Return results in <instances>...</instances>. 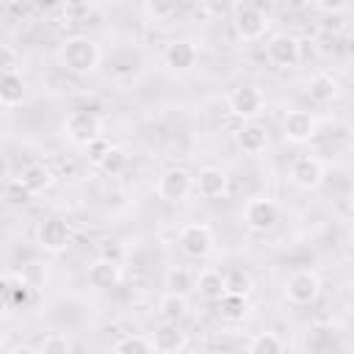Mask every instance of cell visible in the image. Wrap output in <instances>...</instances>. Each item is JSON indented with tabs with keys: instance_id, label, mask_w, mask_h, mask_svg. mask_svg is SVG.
Segmentation results:
<instances>
[{
	"instance_id": "obj_13",
	"label": "cell",
	"mask_w": 354,
	"mask_h": 354,
	"mask_svg": "<svg viewBox=\"0 0 354 354\" xmlns=\"http://www.w3.org/2000/svg\"><path fill=\"white\" fill-rule=\"evenodd\" d=\"M194 191L202 199H221L230 191V177L221 166H202L194 177Z\"/></svg>"
},
{
	"instance_id": "obj_22",
	"label": "cell",
	"mask_w": 354,
	"mask_h": 354,
	"mask_svg": "<svg viewBox=\"0 0 354 354\" xmlns=\"http://www.w3.org/2000/svg\"><path fill=\"white\" fill-rule=\"evenodd\" d=\"M94 163L105 171V174H122L124 169H127V163H130V155L122 149V147H113V144H105V149L94 158Z\"/></svg>"
},
{
	"instance_id": "obj_28",
	"label": "cell",
	"mask_w": 354,
	"mask_h": 354,
	"mask_svg": "<svg viewBox=\"0 0 354 354\" xmlns=\"http://www.w3.org/2000/svg\"><path fill=\"white\" fill-rule=\"evenodd\" d=\"M0 288L6 290V299H8L11 307H25L33 299V288L25 279H11V282H3Z\"/></svg>"
},
{
	"instance_id": "obj_26",
	"label": "cell",
	"mask_w": 354,
	"mask_h": 354,
	"mask_svg": "<svg viewBox=\"0 0 354 354\" xmlns=\"http://www.w3.org/2000/svg\"><path fill=\"white\" fill-rule=\"evenodd\" d=\"M194 285H196V274L191 271V268H183V266H174V268H169L166 271V288L169 290H174V293H191L194 290Z\"/></svg>"
},
{
	"instance_id": "obj_8",
	"label": "cell",
	"mask_w": 354,
	"mask_h": 354,
	"mask_svg": "<svg viewBox=\"0 0 354 354\" xmlns=\"http://www.w3.org/2000/svg\"><path fill=\"white\" fill-rule=\"evenodd\" d=\"M232 28H235L238 39H243V41H257V39H263L266 30H268V17H266L257 6L243 3V6H238L235 14H232Z\"/></svg>"
},
{
	"instance_id": "obj_3",
	"label": "cell",
	"mask_w": 354,
	"mask_h": 354,
	"mask_svg": "<svg viewBox=\"0 0 354 354\" xmlns=\"http://www.w3.org/2000/svg\"><path fill=\"white\" fill-rule=\"evenodd\" d=\"M177 243H180V252L191 260H205L210 257V252L216 249V238H213V230L205 224V221H191V224H183L180 232H177Z\"/></svg>"
},
{
	"instance_id": "obj_20",
	"label": "cell",
	"mask_w": 354,
	"mask_h": 354,
	"mask_svg": "<svg viewBox=\"0 0 354 354\" xmlns=\"http://www.w3.org/2000/svg\"><path fill=\"white\" fill-rule=\"evenodd\" d=\"M53 180H55V171H53L47 163H30V166L22 171V177H19V183L25 185L28 194H39V191L50 188Z\"/></svg>"
},
{
	"instance_id": "obj_23",
	"label": "cell",
	"mask_w": 354,
	"mask_h": 354,
	"mask_svg": "<svg viewBox=\"0 0 354 354\" xmlns=\"http://www.w3.org/2000/svg\"><path fill=\"white\" fill-rule=\"evenodd\" d=\"M194 290H199V296L207 299V301H218V296L224 293V274L216 271V268H205V271H199V274H196V285H194Z\"/></svg>"
},
{
	"instance_id": "obj_34",
	"label": "cell",
	"mask_w": 354,
	"mask_h": 354,
	"mask_svg": "<svg viewBox=\"0 0 354 354\" xmlns=\"http://www.w3.org/2000/svg\"><path fill=\"white\" fill-rule=\"evenodd\" d=\"M14 69H17V50L0 41V72H14Z\"/></svg>"
},
{
	"instance_id": "obj_39",
	"label": "cell",
	"mask_w": 354,
	"mask_h": 354,
	"mask_svg": "<svg viewBox=\"0 0 354 354\" xmlns=\"http://www.w3.org/2000/svg\"><path fill=\"white\" fill-rule=\"evenodd\" d=\"M274 3H282V0H274Z\"/></svg>"
},
{
	"instance_id": "obj_27",
	"label": "cell",
	"mask_w": 354,
	"mask_h": 354,
	"mask_svg": "<svg viewBox=\"0 0 354 354\" xmlns=\"http://www.w3.org/2000/svg\"><path fill=\"white\" fill-rule=\"evenodd\" d=\"M116 354H147V351H155L152 348V340L147 337V335H124V337H119L113 346H111Z\"/></svg>"
},
{
	"instance_id": "obj_10",
	"label": "cell",
	"mask_w": 354,
	"mask_h": 354,
	"mask_svg": "<svg viewBox=\"0 0 354 354\" xmlns=\"http://www.w3.org/2000/svg\"><path fill=\"white\" fill-rule=\"evenodd\" d=\"M266 58L279 69H293L301 61V44L293 33H277L266 44Z\"/></svg>"
},
{
	"instance_id": "obj_30",
	"label": "cell",
	"mask_w": 354,
	"mask_h": 354,
	"mask_svg": "<svg viewBox=\"0 0 354 354\" xmlns=\"http://www.w3.org/2000/svg\"><path fill=\"white\" fill-rule=\"evenodd\" d=\"M238 6H241L238 0H202V11L210 19H227L235 14Z\"/></svg>"
},
{
	"instance_id": "obj_35",
	"label": "cell",
	"mask_w": 354,
	"mask_h": 354,
	"mask_svg": "<svg viewBox=\"0 0 354 354\" xmlns=\"http://www.w3.org/2000/svg\"><path fill=\"white\" fill-rule=\"evenodd\" d=\"M30 3H33L39 11H44V14H47V11H55V8L64 6V0H30Z\"/></svg>"
},
{
	"instance_id": "obj_15",
	"label": "cell",
	"mask_w": 354,
	"mask_h": 354,
	"mask_svg": "<svg viewBox=\"0 0 354 354\" xmlns=\"http://www.w3.org/2000/svg\"><path fill=\"white\" fill-rule=\"evenodd\" d=\"M86 279H88V285L97 288V290H111V288H116V285L122 282V266H119L116 260H111V257H97V260L88 266Z\"/></svg>"
},
{
	"instance_id": "obj_17",
	"label": "cell",
	"mask_w": 354,
	"mask_h": 354,
	"mask_svg": "<svg viewBox=\"0 0 354 354\" xmlns=\"http://www.w3.org/2000/svg\"><path fill=\"white\" fill-rule=\"evenodd\" d=\"M149 340H152V348L160 354H174V351H183L188 346V335L174 321H163V326H158Z\"/></svg>"
},
{
	"instance_id": "obj_9",
	"label": "cell",
	"mask_w": 354,
	"mask_h": 354,
	"mask_svg": "<svg viewBox=\"0 0 354 354\" xmlns=\"http://www.w3.org/2000/svg\"><path fill=\"white\" fill-rule=\"evenodd\" d=\"M69 241H72V230H69V224L64 218L50 216L44 221H39V227H36V243H39V249H44L50 254H61L69 246Z\"/></svg>"
},
{
	"instance_id": "obj_36",
	"label": "cell",
	"mask_w": 354,
	"mask_h": 354,
	"mask_svg": "<svg viewBox=\"0 0 354 354\" xmlns=\"http://www.w3.org/2000/svg\"><path fill=\"white\" fill-rule=\"evenodd\" d=\"M8 177H11V160H8V155L0 149V183H8Z\"/></svg>"
},
{
	"instance_id": "obj_19",
	"label": "cell",
	"mask_w": 354,
	"mask_h": 354,
	"mask_svg": "<svg viewBox=\"0 0 354 354\" xmlns=\"http://www.w3.org/2000/svg\"><path fill=\"white\" fill-rule=\"evenodd\" d=\"M337 94H340V83H337L332 75H326V72L315 75V77L307 83V97H310L313 102H318V105H326V102L337 100Z\"/></svg>"
},
{
	"instance_id": "obj_37",
	"label": "cell",
	"mask_w": 354,
	"mask_h": 354,
	"mask_svg": "<svg viewBox=\"0 0 354 354\" xmlns=\"http://www.w3.org/2000/svg\"><path fill=\"white\" fill-rule=\"evenodd\" d=\"M6 307H8V299H6V290L0 288V315L6 313Z\"/></svg>"
},
{
	"instance_id": "obj_4",
	"label": "cell",
	"mask_w": 354,
	"mask_h": 354,
	"mask_svg": "<svg viewBox=\"0 0 354 354\" xmlns=\"http://www.w3.org/2000/svg\"><path fill=\"white\" fill-rule=\"evenodd\" d=\"M279 216H282V207H279V202L271 199V196H252V199L243 205V213H241L243 224H246L252 232H271V230L277 227Z\"/></svg>"
},
{
	"instance_id": "obj_31",
	"label": "cell",
	"mask_w": 354,
	"mask_h": 354,
	"mask_svg": "<svg viewBox=\"0 0 354 354\" xmlns=\"http://www.w3.org/2000/svg\"><path fill=\"white\" fill-rule=\"evenodd\" d=\"M39 351H41V354H66V351H72V340H69L64 332H50V335L39 343Z\"/></svg>"
},
{
	"instance_id": "obj_21",
	"label": "cell",
	"mask_w": 354,
	"mask_h": 354,
	"mask_svg": "<svg viewBox=\"0 0 354 354\" xmlns=\"http://www.w3.org/2000/svg\"><path fill=\"white\" fill-rule=\"evenodd\" d=\"M158 313H160L163 321L180 324V321L188 315V296H185V293H174V290H166V293L158 299Z\"/></svg>"
},
{
	"instance_id": "obj_32",
	"label": "cell",
	"mask_w": 354,
	"mask_h": 354,
	"mask_svg": "<svg viewBox=\"0 0 354 354\" xmlns=\"http://www.w3.org/2000/svg\"><path fill=\"white\" fill-rule=\"evenodd\" d=\"M252 288V277L241 268H232L224 274V290H232V293H249Z\"/></svg>"
},
{
	"instance_id": "obj_38",
	"label": "cell",
	"mask_w": 354,
	"mask_h": 354,
	"mask_svg": "<svg viewBox=\"0 0 354 354\" xmlns=\"http://www.w3.org/2000/svg\"><path fill=\"white\" fill-rule=\"evenodd\" d=\"M3 346H6V337H3V332H0V348H3Z\"/></svg>"
},
{
	"instance_id": "obj_25",
	"label": "cell",
	"mask_w": 354,
	"mask_h": 354,
	"mask_svg": "<svg viewBox=\"0 0 354 354\" xmlns=\"http://www.w3.org/2000/svg\"><path fill=\"white\" fill-rule=\"evenodd\" d=\"M243 348L249 354H279V351L288 348V343L277 332H257L249 343H243Z\"/></svg>"
},
{
	"instance_id": "obj_16",
	"label": "cell",
	"mask_w": 354,
	"mask_h": 354,
	"mask_svg": "<svg viewBox=\"0 0 354 354\" xmlns=\"http://www.w3.org/2000/svg\"><path fill=\"white\" fill-rule=\"evenodd\" d=\"M235 144L241 147V152L246 155H263L268 149V130L260 122H243L235 133Z\"/></svg>"
},
{
	"instance_id": "obj_6",
	"label": "cell",
	"mask_w": 354,
	"mask_h": 354,
	"mask_svg": "<svg viewBox=\"0 0 354 354\" xmlns=\"http://www.w3.org/2000/svg\"><path fill=\"white\" fill-rule=\"evenodd\" d=\"M321 293V279L313 268H296L288 279H285V296L290 304H299V307H307L318 299Z\"/></svg>"
},
{
	"instance_id": "obj_18",
	"label": "cell",
	"mask_w": 354,
	"mask_h": 354,
	"mask_svg": "<svg viewBox=\"0 0 354 354\" xmlns=\"http://www.w3.org/2000/svg\"><path fill=\"white\" fill-rule=\"evenodd\" d=\"M28 97V86L22 80V75L14 69V72H0V105L6 108H17L22 105Z\"/></svg>"
},
{
	"instance_id": "obj_11",
	"label": "cell",
	"mask_w": 354,
	"mask_h": 354,
	"mask_svg": "<svg viewBox=\"0 0 354 354\" xmlns=\"http://www.w3.org/2000/svg\"><path fill=\"white\" fill-rule=\"evenodd\" d=\"M318 133V122L310 111H301V108H293L285 113L282 119V138L288 144H310L313 136Z\"/></svg>"
},
{
	"instance_id": "obj_5",
	"label": "cell",
	"mask_w": 354,
	"mask_h": 354,
	"mask_svg": "<svg viewBox=\"0 0 354 354\" xmlns=\"http://www.w3.org/2000/svg\"><path fill=\"white\" fill-rule=\"evenodd\" d=\"M266 108V97L257 86L252 83H241L235 86L230 94H227V111L235 116V119H243V122H252L263 113Z\"/></svg>"
},
{
	"instance_id": "obj_14",
	"label": "cell",
	"mask_w": 354,
	"mask_h": 354,
	"mask_svg": "<svg viewBox=\"0 0 354 354\" xmlns=\"http://www.w3.org/2000/svg\"><path fill=\"white\" fill-rule=\"evenodd\" d=\"M196 61H199V50H196V44L188 41V39H174V41H169L166 50H163V64H166L171 72H188V69L196 66Z\"/></svg>"
},
{
	"instance_id": "obj_1",
	"label": "cell",
	"mask_w": 354,
	"mask_h": 354,
	"mask_svg": "<svg viewBox=\"0 0 354 354\" xmlns=\"http://www.w3.org/2000/svg\"><path fill=\"white\" fill-rule=\"evenodd\" d=\"M102 61V50L100 44L91 39V36H83V33H75V36H66L58 47V64L61 69H66L69 75L75 77H88L97 72Z\"/></svg>"
},
{
	"instance_id": "obj_29",
	"label": "cell",
	"mask_w": 354,
	"mask_h": 354,
	"mask_svg": "<svg viewBox=\"0 0 354 354\" xmlns=\"http://www.w3.org/2000/svg\"><path fill=\"white\" fill-rule=\"evenodd\" d=\"M144 11H147L149 19L166 22V19H171L177 14V0H147L144 3Z\"/></svg>"
},
{
	"instance_id": "obj_24",
	"label": "cell",
	"mask_w": 354,
	"mask_h": 354,
	"mask_svg": "<svg viewBox=\"0 0 354 354\" xmlns=\"http://www.w3.org/2000/svg\"><path fill=\"white\" fill-rule=\"evenodd\" d=\"M246 293H232V290H224L218 296V313L224 321H243L246 318Z\"/></svg>"
},
{
	"instance_id": "obj_2",
	"label": "cell",
	"mask_w": 354,
	"mask_h": 354,
	"mask_svg": "<svg viewBox=\"0 0 354 354\" xmlns=\"http://www.w3.org/2000/svg\"><path fill=\"white\" fill-rule=\"evenodd\" d=\"M64 133L72 144L77 147H91L97 138H102V119L88 111V108H77V111H69L66 119H64Z\"/></svg>"
},
{
	"instance_id": "obj_7",
	"label": "cell",
	"mask_w": 354,
	"mask_h": 354,
	"mask_svg": "<svg viewBox=\"0 0 354 354\" xmlns=\"http://www.w3.org/2000/svg\"><path fill=\"white\" fill-rule=\"evenodd\" d=\"M324 177H326V169L318 155H299L290 163V183L301 191H318L324 185Z\"/></svg>"
},
{
	"instance_id": "obj_12",
	"label": "cell",
	"mask_w": 354,
	"mask_h": 354,
	"mask_svg": "<svg viewBox=\"0 0 354 354\" xmlns=\"http://www.w3.org/2000/svg\"><path fill=\"white\" fill-rule=\"evenodd\" d=\"M191 191H194V177L185 169H166L155 183V194L163 202H183Z\"/></svg>"
},
{
	"instance_id": "obj_33",
	"label": "cell",
	"mask_w": 354,
	"mask_h": 354,
	"mask_svg": "<svg viewBox=\"0 0 354 354\" xmlns=\"http://www.w3.org/2000/svg\"><path fill=\"white\" fill-rule=\"evenodd\" d=\"M88 11H91V0H64V17L66 19H88Z\"/></svg>"
}]
</instances>
